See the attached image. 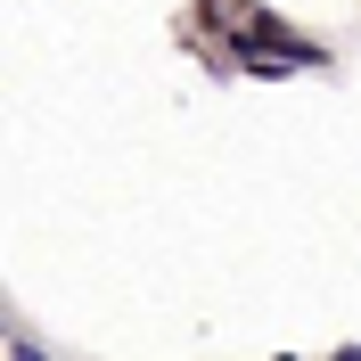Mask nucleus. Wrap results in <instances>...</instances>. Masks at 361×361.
Returning <instances> with one entry per match:
<instances>
[]
</instances>
